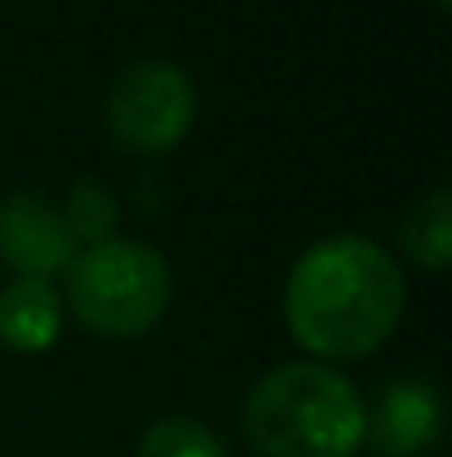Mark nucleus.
Here are the masks:
<instances>
[{"label":"nucleus","mask_w":452,"mask_h":457,"mask_svg":"<svg viewBox=\"0 0 452 457\" xmlns=\"http://www.w3.org/2000/svg\"><path fill=\"white\" fill-rule=\"evenodd\" d=\"M284 315L310 355L359 360L395 333L404 315V276L382 245L328 236L293 262Z\"/></svg>","instance_id":"nucleus-1"},{"label":"nucleus","mask_w":452,"mask_h":457,"mask_svg":"<svg viewBox=\"0 0 452 457\" xmlns=\"http://www.w3.org/2000/svg\"><path fill=\"white\" fill-rule=\"evenodd\" d=\"M364 400L328 364H280L244 395V436L262 457H355L364 449Z\"/></svg>","instance_id":"nucleus-2"},{"label":"nucleus","mask_w":452,"mask_h":457,"mask_svg":"<svg viewBox=\"0 0 452 457\" xmlns=\"http://www.w3.org/2000/svg\"><path fill=\"white\" fill-rule=\"evenodd\" d=\"M67 294L76 315L107 337H138L168 311V262L138 240H103L71 258Z\"/></svg>","instance_id":"nucleus-3"},{"label":"nucleus","mask_w":452,"mask_h":457,"mask_svg":"<svg viewBox=\"0 0 452 457\" xmlns=\"http://www.w3.org/2000/svg\"><path fill=\"white\" fill-rule=\"evenodd\" d=\"M191 120H195V85L182 67L164 58L125 67L107 89V129L125 152H168L186 138Z\"/></svg>","instance_id":"nucleus-4"},{"label":"nucleus","mask_w":452,"mask_h":457,"mask_svg":"<svg viewBox=\"0 0 452 457\" xmlns=\"http://www.w3.org/2000/svg\"><path fill=\"white\" fill-rule=\"evenodd\" d=\"M444 436V395L431 378L404 373L377 386L364 413V445L377 457H426Z\"/></svg>","instance_id":"nucleus-5"},{"label":"nucleus","mask_w":452,"mask_h":457,"mask_svg":"<svg viewBox=\"0 0 452 457\" xmlns=\"http://www.w3.org/2000/svg\"><path fill=\"white\" fill-rule=\"evenodd\" d=\"M0 258L18 271V280H49L67 271L76 258V240L40 191H13L0 200Z\"/></svg>","instance_id":"nucleus-6"},{"label":"nucleus","mask_w":452,"mask_h":457,"mask_svg":"<svg viewBox=\"0 0 452 457\" xmlns=\"http://www.w3.org/2000/svg\"><path fill=\"white\" fill-rule=\"evenodd\" d=\"M62 324V303L49 280H13L0 294V342L13 351L53 346Z\"/></svg>","instance_id":"nucleus-7"},{"label":"nucleus","mask_w":452,"mask_h":457,"mask_svg":"<svg viewBox=\"0 0 452 457\" xmlns=\"http://www.w3.org/2000/svg\"><path fill=\"white\" fill-rule=\"evenodd\" d=\"M404 253L417 267H426V271H444L452 262V195L448 191H431L404 218Z\"/></svg>","instance_id":"nucleus-8"},{"label":"nucleus","mask_w":452,"mask_h":457,"mask_svg":"<svg viewBox=\"0 0 452 457\" xmlns=\"http://www.w3.org/2000/svg\"><path fill=\"white\" fill-rule=\"evenodd\" d=\"M58 213H62V222H67V231H71L76 245H80V240H85V245L111 240L116 218H120L116 195H111L103 182H94V178H80V182L67 191V204H62Z\"/></svg>","instance_id":"nucleus-9"},{"label":"nucleus","mask_w":452,"mask_h":457,"mask_svg":"<svg viewBox=\"0 0 452 457\" xmlns=\"http://www.w3.org/2000/svg\"><path fill=\"white\" fill-rule=\"evenodd\" d=\"M138 457H231L226 445L195 418H164L155 422L143 445H138Z\"/></svg>","instance_id":"nucleus-10"},{"label":"nucleus","mask_w":452,"mask_h":457,"mask_svg":"<svg viewBox=\"0 0 452 457\" xmlns=\"http://www.w3.org/2000/svg\"><path fill=\"white\" fill-rule=\"evenodd\" d=\"M435 4H448V0H435Z\"/></svg>","instance_id":"nucleus-11"}]
</instances>
